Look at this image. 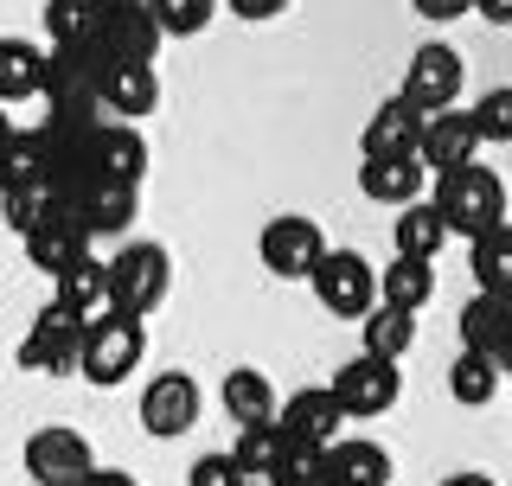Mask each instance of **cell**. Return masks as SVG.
Masks as SVG:
<instances>
[{
    "label": "cell",
    "mask_w": 512,
    "mask_h": 486,
    "mask_svg": "<svg viewBox=\"0 0 512 486\" xmlns=\"http://www.w3.org/2000/svg\"><path fill=\"white\" fill-rule=\"evenodd\" d=\"M276 423L288 429V442H295V448H333L352 416H346V403L333 397V384H308V391L282 397V416H276Z\"/></svg>",
    "instance_id": "cell-11"
},
{
    "label": "cell",
    "mask_w": 512,
    "mask_h": 486,
    "mask_svg": "<svg viewBox=\"0 0 512 486\" xmlns=\"http://www.w3.org/2000/svg\"><path fill=\"white\" fill-rule=\"evenodd\" d=\"M96 7L103 0H45V32H52V45H77L96 20Z\"/></svg>",
    "instance_id": "cell-30"
},
{
    "label": "cell",
    "mask_w": 512,
    "mask_h": 486,
    "mask_svg": "<svg viewBox=\"0 0 512 486\" xmlns=\"http://www.w3.org/2000/svg\"><path fill=\"white\" fill-rule=\"evenodd\" d=\"M186 486H244V467H237V455L224 448V455H199L192 461Z\"/></svg>",
    "instance_id": "cell-33"
},
{
    "label": "cell",
    "mask_w": 512,
    "mask_h": 486,
    "mask_svg": "<svg viewBox=\"0 0 512 486\" xmlns=\"http://www.w3.org/2000/svg\"><path fill=\"white\" fill-rule=\"evenodd\" d=\"M84 486H141L135 474H122V467H90V480Z\"/></svg>",
    "instance_id": "cell-37"
},
{
    "label": "cell",
    "mask_w": 512,
    "mask_h": 486,
    "mask_svg": "<svg viewBox=\"0 0 512 486\" xmlns=\"http://www.w3.org/2000/svg\"><path fill=\"white\" fill-rule=\"evenodd\" d=\"M148 13L160 20V32H167V39H199V32L212 26L218 0H148Z\"/></svg>",
    "instance_id": "cell-29"
},
{
    "label": "cell",
    "mask_w": 512,
    "mask_h": 486,
    "mask_svg": "<svg viewBox=\"0 0 512 486\" xmlns=\"http://www.w3.org/2000/svg\"><path fill=\"white\" fill-rule=\"evenodd\" d=\"M436 205L448 218V231L455 237H487L493 224H506V180L493 167H480V160H468V167L455 173H436Z\"/></svg>",
    "instance_id": "cell-1"
},
{
    "label": "cell",
    "mask_w": 512,
    "mask_h": 486,
    "mask_svg": "<svg viewBox=\"0 0 512 486\" xmlns=\"http://www.w3.org/2000/svg\"><path fill=\"white\" fill-rule=\"evenodd\" d=\"M0 212H7V224L13 231H32V224H39L45 212H58V192L52 186H32V192H0Z\"/></svg>",
    "instance_id": "cell-32"
},
{
    "label": "cell",
    "mask_w": 512,
    "mask_h": 486,
    "mask_svg": "<svg viewBox=\"0 0 512 486\" xmlns=\"http://www.w3.org/2000/svg\"><path fill=\"white\" fill-rule=\"evenodd\" d=\"M378 301L404 307V314H423V307L436 301V269H429L423 256H391V263L378 269Z\"/></svg>",
    "instance_id": "cell-24"
},
{
    "label": "cell",
    "mask_w": 512,
    "mask_h": 486,
    "mask_svg": "<svg viewBox=\"0 0 512 486\" xmlns=\"http://www.w3.org/2000/svg\"><path fill=\"white\" fill-rule=\"evenodd\" d=\"M500 359L493 352H474V346H461V359L448 365V397L461 403V410H487L493 397H500Z\"/></svg>",
    "instance_id": "cell-26"
},
{
    "label": "cell",
    "mask_w": 512,
    "mask_h": 486,
    "mask_svg": "<svg viewBox=\"0 0 512 486\" xmlns=\"http://www.w3.org/2000/svg\"><path fill=\"white\" fill-rule=\"evenodd\" d=\"M58 199L90 224V237H116V231H128V224H135L141 186L109 180V173H96V167H71V173L58 180Z\"/></svg>",
    "instance_id": "cell-4"
},
{
    "label": "cell",
    "mask_w": 512,
    "mask_h": 486,
    "mask_svg": "<svg viewBox=\"0 0 512 486\" xmlns=\"http://www.w3.org/2000/svg\"><path fill=\"white\" fill-rule=\"evenodd\" d=\"M468 269H474V288H487V295H512V218L468 243Z\"/></svg>",
    "instance_id": "cell-27"
},
{
    "label": "cell",
    "mask_w": 512,
    "mask_h": 486,
    "mask_svg": "<svg viewBox=\"0 0 512 486\" xmlns=\"http://www.w3.org/2000/svg\"><path fill=\"white\" fill-rule=\"evenodd\" d=\"M84 333L90 320L71 314V307H39L32 314V327L20 339V371H39V378H71V371H84Z\"/></svg>",
    "instance_id": "cell-3"
},
{
    "label": "cell",
    "mask_w": 512,
    "mask_h": 486,
    "mask_svg": "<svg viewBox=\"0 0 512 486\" xmlns=\"http://www.w3.org/2000/svg\"><path fill=\"white\" fill-rule=\"evenodd\" d=\"M327 467L340 486H391V448L365 442V435H340L327 448Z\"/></svg>",
    "instance_id": "cell-23"
},
{
    "label": "cell",
    "mask_w": 512,
    "mask_h": 486,
    "mask_svg": "<svg viewBox=\"0 0 512 486\" xmlns=\"http://www.w3.org/2000/svg\"><path fill=\"white\" fill-rule=\"evenodd\" d=\"M442 486H500L493 474H480V467H461V474H448Z\"/></svg>",
    "instance_id": "cell-38"
},
{
    "label": "cell",
    "mask_w": 512,
    "mask_h": 486,
    "mask_svg": "<svg viewBox=\"0 0 512 486\" xmlns=\"http://www.w3.org/2000/svg\"><path fill=\"white\" fill-rule=\"evenodd\" d=\"M423 180H429L423 154H365L359 167V192L372 205H397V212L423 199Z\"/></svg>",
    "instance_id": "cell-15"
},
{
    "label": "cell",
    "mask_w": 512,
    "mask_h": 486,
    "mask_svg": "<svg viewBox=\"0 0 512 486\" xmlns=\"http://www.w3.org/2000/svg\"><path fill=\"white\" fill-rule=\"evenodd\" d=\"M333 397L346 403L352 423H372V416H384L397 397H404V371H397V359L359 352V359H346L340 371H333Z\"/></svg>",
    "instance_id": "cell-9"
},
{
    "label": "cell",
    "mask_w": 512,
    "mask_h": 486,
    "mask_svg": "<svg viewBox=\"0 0 512 486\" xmlns=\"http://www.w3.org/2000/svg\"><path fill=\"white\" fill-rule=\"evenodd\" d=\"M308 282H314L320 307H327V314H340V320H365L378 307V269L365 263L359 250H327Z\"/></svg>",
    "instance_id": "cell-7"
},
{
    "label": "cell",
    "mask_w": 512,
    "mask_h": 486,
    "mask_svg": "<svg viewBox=\"0 0 512 486\" xmlns=\"http://www.w3.org/2000/svg\"><path fill=\"white\" fill-rule=\"evenodd\" d=\"M506 333H512V295H487V288H480V295L461 307V346L493 352V359H500Z\"/></svg>",
    "instance_id": "cell-25"
},
{
    "label": "cell",
    "mask_w": 512,
    "mask_h": 486,
    "mask_svg": "<svg viewBox=\"0 0 512 486\" xmlns=\"http://www.w3.org/2000/svg\"><path fill=\"white\" fill-rule=\"evenodd\" d=\"M173 288V256L160 250V243H122L116 256H109V301L128 307V314L148 320L160 301H167Z\"/></svg>",
    "instance_id": "cell-5"
},
{
    "label": "cell",
    "mask_w": 512,
    "mask_h": 486,
    "mask_svg": "<svg viewBox=\"0 0 512 486\" xmlns=\"http://www.w3.org/2000/svg\"><path fill=\"white\" fill-rule=\"evenodd\" d=\"M45 77H52V52H45V45H32V39H0V109L45 96Z\"/></svg>",
    "instance_id": "cell-20"
},
{
    "label": "cell",
    "mask_w": 512,
    "mask_h": 486,
    "mask_svg": "<svg viewBox=\"0 0 512 486\" xmlns=\"http://www.w3.org/2000/svg\"><path fill=\"white\" fill-rule=\"evenodd\" d=\"M423 20H461V13H474V0H410Z\"/></svg>",
    "instance_id": "cell-34"
},
{
    "label": "cell",
    "mask_w": 512,
    "mask_h": 486,
    "mask_svg": "<svg viewBox=\"0 0 512 486\" xmlns=\"http://www.w3.org/2000/svg\"><path fill=\"white\" fill-rule=\"evenodd\" d=\"M448 237H455V231H448V218H442V205H436V199L404 205V212H397V224H391L397 256H423V263H436Z\"/></svg>",
    "instance_id": "cell-22"
},
{
    "label": "cell",
    "mask_w": 512,
    "mask_h": 486,
    "mask_svg": "<svg viewBox=\"0 0 512 486\" xmlns=\"http://www.w3.org/2000/svg\"><path fill=\"white\" fill-rule=\"evenodd\" d=\"M52 301L58 307H71V314H84V320H96V314H109V263H96V256H77L71 269H58L52 275Z\"/></svg>",
    "instance_id": "cell-21"
},
{
    "label": "cell",
    "mask_w": 512,
    "mask_h": 486,
    "mask_svg": "<svg viewBox=\"0 0 512 486\" xmlns=\"http://www.w3.org/2000/svg\"><path fill=\"white\" fill-rule=\"evenodd\" d=\"M26 243V263L32 269H45V275H58V269H71L77 256H90V224L71 212V205L58 199V212H45L32 231L20 237Z\"/></svg>",
    "instance_id": "cell-14"
},
{
    "label": "cell",
    "mask_w": 512,
    "mask_h": 486,
    "mask_svg": "<svg viewBox=\"0 0 512 486\" xmlns=\"http://www.w3.org/2000/svg\"><path fill=\"white\" fill-rule=\"evenodd\" d=\"M474 122H480V141L506 148V141H512V84L480 90V96H474Z\"/></svg>",
    "instance_id": "cell-31"
},
{
    "label": "cell",
    "mask_w": 512,
    "mask_h": 486,
    "mask_svg": "<svg viewBox=\"0 0 512 486\" xmlns=\"http://www.w3.org/2000/svg\"><path fill=\"white\" fill-rule=\"evenodd\" d=\"M199 423V378L192 371H154V384L141 391V429L173 442Z\"/></svg>",
    "instance_id": "cell-12"
},
{
    "label": "cell",
    "mask_w": 512,
    "mask_h": 486,
    "mask_svg": "<svg viewBox=\"0 0 512 486\" xmlns=\"http://www.w3.org/2000/svg\"><path fill=\"white\" fill-rule=\"evenodd\" d=\"M141 352H148V320L128 314V307H109L84 333V371H77V378H90L96 391H116L128 371L141 365Z\"/></svg>",
    "instance_id": "cell-2"
},
{
    "label": "cell",
    "mask_w": 512,
    "mask_h": 486,
    "mask_svg": "<svg viewBox=\"0 0 512 486\" xmlns=\"http://www.w3.org/2000/svg\"><path fill=\"white\" fill-rule=\"evenodd\" d=\"M474 13L487 26H512V0H474Z\"/></svg>",
    "instance_id": "cell-36"
},
{
    "label": "cell",
    "mask_w": 512,
    "mask_h": 486,
    "mask_svg": "<svg viewBox=\"0 0 512 486\" xmlns=\"http://www.w3.org/2000/svg\"><path fill=\"white\" fill-rule=\"evenodd\" d=\"M90 467H96V455H90V442L77 429L45 423V429L26 435V474H32V486H84Z\"/></svg>",
    "instance_id": "cell-10"
},
{
    "label": "cell",
    "mask_w": 512,
    "mask_h": 486,
    "mask_svg": "<svg viewBox=\"0 0 512 486\" xmlns=\"http://www.w3.org/2000/svg\"><path fill=\"white\" fill-rule=\"evenodd\" d=\"M224 7H231L237 20H276V13L288 7V0H224Z\"/></svg>",
    "instance_id": "cell-35"
},
{
    "label": "cell",
    "mask_w": 512,
    "mask_h": 486,
    "mask_svg": "<svg viewBox=\"0 0 512 486\" xmlns=\"http://www.w3.org/2000/svg\"><path fill=\"white\" fill-rule=\"evenodd\" d=\"M218 403H224V416H231L237 429H256V423H276V416H282V397H276V384H269V371H256V365H237V371H224V384H218Z\"/></svg>",
    "instance_id": "cell-19"
},
{
    "label": "cell",
    "mask_w": 512,
    "mask_h": 486,
    "mask_svg": "<svg viewBox=\"0 0 512 486\" xmlns=\"http://www.w3.org/2000/svg\"><path fill=\"white\" fill-rule=\"evenodd\" d=\"M359 333H365V352H378V359H404V352L416 346V314H404V307H391V301H378L372 314L359 320Z\"/></svg>",
    "instance_id": "cell-28"
},
{
    "label": "cell",
    "mask_w": 512,
    "mask_h": 486,
    "mask_svg": "<svg viewBox=\"0 0 512 486\" xmlns=\"http://www.w3.org/2000/svg\"><path fill=\"white\" fill-rule=\"evenodd\" d=\"M13 135H20V128H13V116H7V109H0V148H7Z\"/></svg>",
    "instance_id": "cell-39"
},
{
    "label": "cell",
    "mask_w": 512,
    "mask_h": 486,
    "mask_svg": "<svg viewBox=\"0 0 512 486\" xmlns=\"http://www.w3.org/2000/svg\"><path fill=\"white\" fill-rule=\"evenodd\" d=\"M461 84H468L461 52H455V45H442V39H429V45H416V52H410L397 96H404L410 109H423V116H442V109L461 103Z\"/></svg>",
    "instance_id": "cell-6"
},
{
    "label": "cell",
    "mask_w": 512,
    "mask_h": 486,
    "mask_svg": "<svg viewBox=\"0 0 512 486\" xmlns=\"http://www.w3.org/2000/svg\"><path fill=\"white\" fill-rule=\"evenodd\" d=\"M480 148H487V141H480L474 109H442V116H429V128H423V167H429V173L468 167Z\"/></svg>",
    "instance_id": "cell-16"
},
{
    "label": "cell",
    "mask_w": 512,
    "mask_h": 486,
    "mask_svg": "<svg viewBox=\"0 0 512 486\" xmlns=\"http://www.w3.org/2000/svg\"><path fill=\"white\" fill-rule=\"evenodd\" d=\"M96 96H103V109L116 122H141L160 109V77H154L148 58H116V64L96 71Z\"/></svg>",
    "instance_id": "cell-13"
},
{
    "label": "cell",
    "mask_w": 512,
    "mask_h": 486,
    "mask_svg": "<svg viewBox=\"0 0 512 486\" xmlns=\"http://www.w3.org/2000/svg\"><path fill=\"white\" fill-rule=\"evenodd\" d=\"M32 186H52L58 192V154L45 128H26L0 148V192H32Z\"/></svg>",
    "instance_id": "cell-17"
},
{
    "label": "cell",
    "mask_w": 512,
    "mask_h": 486,
    "mask_svg": "<svg viewBox=\"0 0 512 486\" xmlns=\"http://www.w3.org/2000/svg\"><path fill=\"white\" fill-rule=\"evenodd\" d=\"M423 128H429L423 109H410L404 96H391V103H378L372 116H365L359 154H423Z\"/></svg>",
    "instance_id": "cell-18"
},
{
    "label": "cell",
    "mask_w": 512,
    "mask_h": 486,
    "mask_svg": "<svg viewBox=\"0 0 512 486\" xmlns=\"http://www.w3.org/2000/svg\"><path fill=\"white\" fill-rule=\"evenodd\" d=\"M256 256H263L269 275H282V282H308L320 269V256H327V237H320L314 218L301 212H282L263 224V237H256Z\"/></svg>",
    "instance_id": "cell-8"
},
{
    "label": "cell",
    "mask_w": 512,
    "mask_h": 486,
    "mask_svg": "<svg viewBox=\"0 0 512 486\" xmlns=\"http://www.w3.org/2000/svg\"><path fill=\"white\" fill-rule=\"evenodd\" d=\"M500 365H506V371H512V333H506V352H500Z\"/></svg>",
    "instance_id": "cell-40"
}]
</instances>
